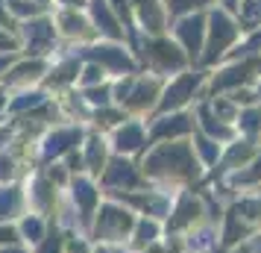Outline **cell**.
Masks as SVG:
<instances>
[{"instance_id":"cell-1","label":"cell","mask_w":261,"mask_h":253,"mask_svg":"<svg viewBox=\"0 0 261 253\" xmlns=\"http://www.w3.org/2000/svg\"><path fill=\"white\" fill-rule=\"evenodd\" d=\"M241 38V27H238V18L229 15L226 9L214 6L205 12V44H202V65H214V62L226 56L229 50L235 48V41Z\"/></svg>"},{"instance_id":"cell-2","label":"cell","mask_w":261,"mask_h":253,"mask_svg":"<svg viewBox=\"0 0 261 253\" xmlns=\"http://www.w3.org/2000/svg\"><path fill=\"white\" fill-rule=\"evenodd\" d=\"M56 36H59V33H56V24H53L50 15H38V18H30V21H21V24H18L21 48H27V53L36 56V59H41V56L53 48Z\"/></svg>"},{"instance_id":"cell-3","label":"cell","mask_w":261,"mask_h":253,"mask_svg":"<svg viewBox=\"0 0 261 253\" xmlns=\"http://www.w3.org/2000/svg\"><path fill=\"white\" fill-rule=\"evenodd\" d=\"M173 41L185 50L188 62L200 59L202 44H205V12H191L173 18Z\"/></svg>"},{"instance_id":"cell-4","label":"cell","mask_w":261,"mask_h":253,"mask_svg":"<svg viewBox=\"0 0 261 253\" xmlns=\"http://www.w3.org/2000/svg\"><path fill=\"white\" fill-rule=\"evenodd\" d=\"M144 59L153 65L155 71H182L188 65L185 50L167 36H147L144 38Z\"/></svg>"},{"instance_id":"cell-5","label":"cell","mask_w":261,"mask_h":253,"mask_svg":"<svg viewBox=\"0 0 261 253\" xmlns=\"http://www.w3.org/2000/svg\"><path fill=\"white\" fill-rule=\"evenodd\" d=\"M85 59H91L94 65H100L103 71L112 74H132L135 71V59L129 56V50L123 48L120 41H103V44H94V48L80 50Z\"/></svg>"},{"instance_id":"cell-6","label":"cell","mask_w":261,"mask_h":253,"mask_svg":"<svg viewBox=\"0 0 261 253\" xmlns=\"http://www.w3.org/2000/svg\"><path fill=\"white\" fill-rule=\"evenodd\" d=\"M53 24H56V33L65 38H76V41H91V38H100L97 36L91 18L80 9H56L50 15Z\"/></svg>"},{"instance_id":"cell-7","label":"cell","mask_w":261,"mask_h":253,"mask_svg":"<svg viewBox=\"0 0 261 253\" xmlns=\"http://www.w3.org/2000/svg\"><path fill=\"white\" fill-rule=\"evenodd\" d=\"M132 21L141 27L147 36H165L167 30V12L162 0H129Z\"/></svg>"},{"instance_id":"cell-8","label":"cell","mask_w":261,"mask_h":253,"mask_svg":"<svg viewBox=\"0 0 261 253\" xmlns=\"http://www.w3.org/2000/svg\"><path fill=\"white\" fill-rule=\"evenodd\" d=\"M88 18H91V24H94L97 36L100 38H109V41H123V24L118 21V15L112 12V6H109V0H88Z\"/></svg>"},{"instance_id":"cell-9","label":"cell","mask_w":261,"mask_h":253,"mask_svg":"<svg viewBox=\"0 0 261 253\" xmlns=\"http://www.w3.org/2000/svg\"><path fill=\"white\" fill-rule=\"evenodd\" d=\"M200 83H202V74H179L173 83H167L165 95H162V100H159L162 112L182 106V103H185V100L194 95V88H197Z\"/></svg>"},{"instance_id":"cell-10","label":"cell","mask_w":261,"mask_h":253,"mask_svg":"<svg viewBox=\"0 0 261 253\" xmlns=\"http://www.w3.org/2000/svg\"><path fill=\"white\" fill-rule=\"evenodd\" d=\"M159 88H162L159 80H132L123 103L129 109H150L155 103V97H159Z\"/></svg>"},{"instance_id":"cell-11","label":"cell","mask_w":261,"mask_h":253,"mask_svg":"<svg viewBox=\"0 0 261 253\" xmlns=\"http://www.w3.org/2000/svg\"><path fill=\"white\" fill-rule=\"evenodd\" d=\"M47 74V62L44 59H27L21 62V65H15L12 71L3 77V83H9V85H18V83H33V80H41Z\"/></svg>"},{"instance_id":"cell-12","label":"cell","mask_w":261,"mask_h":253,"mask_svg":"<svg viewBox=\"0 0 261 253\" xmlns=\"http://www.w3.org/2000/svg\"><path fill=\"white\" fill-rule=\"evenodd\" d=\"M165 3L167 21L179 18V15H191V12H208L214 9V0H162Z\"/></svg>"},{"instance_id":"cell-13","label":"cell","mask_w":261,"mask_h":253,"mask_svg":"<svg viewBox=\"0 0 261 253\" xmlns=\"http://www.w3.org/2000/svg\"><path fill=\"white\" fill-rule=\"evenodd\" d=\"M6 3V12L12 15L15 21H30V18H38V15H47V9L36 3V0H3Z\"/></svg>"},{"instance_id":"cell-14","label":"cell","mask_w":261,"mask_h":253,"mask_svg":"<svg viewBox=\"0 0 261 253\" xmlns=\"http://www.w3.org/2000/svg\"><path fill=\"white\" fill-rule=\"evenodd\" d=\"M115 145H118V150H135L138 145H144L141 124H123L115 135Z\"/></svg>"},{"instance_id":"cell-15","label":"cell","mask_w":261,"mask_h":253,"mask_svg":"<svg viewBox=\"0 0 261 253\" xmlns=\"http://www.w3.org/2000/svg\"><path fill=\"white\" fill-rule=\"evenodd\" d=\"M80 71H83V65L76 59H65L62 65H56L53 68V77H50V85H62V83H71V80H76L80 77Z\"/></svg>"},{"instance_id":"cell-16","label":"cell","mask_w":261,"mask_h":253,"mask_svg":"<svg viewBox=\"0 0 261 253\" xmlns=\"http://www.w3.org/2000/svg\"><path fill=\"white\" fill-rule=\"evenodd\" d=\"M71 142H80V130H65V133H53L47 139V156L50 153H62V150H68Z\"/></svg>"},{"instance_id":"cell-17","label":"cell","mask_w":261,"mask_h":253,"mask_svg":"<svg viewBox=\"0 0 261 253\" xmlns=\"http://www.w3.org/2000/svg\"><path fill=\"white\" fill-rule=\"evenodd\" d=\"M191 124L185 115H170V118H162L155 124V135H170V133H185Z\"/></svg>"},{"instance_id":"cell-18","label":"cell","mask_w":261,"mask_h":253,"mask_svg":"<svg viewBox=\"0 0 261 253\" xmlns=\"http://www.w3.org/2000/svg\"><path fill=\"white\" fill-rule=\"evenodd\" d=\"M103 80H106V71H103L100 65H94V62H88V65H83V74H80V83H83V88L100 85Z\"/></svg>"},{"instance_id":"cell-19","label":"cell","mask_w":261,"mask_h":253,"mask_svg":"<svg viewBox=\"0 0 261 253\" xmlns=\"http://www.w3.org/2000/svg\"><path fill=\"white\" fill-rule=\"evenodd\" d=\"M85 100L94 103V106H109V103H112V88H109L106 83L91 85V88H85Z\"/></svg>"},{"instance_id":"cell-20","label":"cell","mask_w":261,"mask_h":253,"mask_svg":"<svg viewBox=\"0 0 261 253\" xmlns=\"http://www.w3.org/2000/svg\"><path fill=\"white\" fill-rule=\"evenodd\" d=\"M235 53H241V56H249V53H261V27L249 33V38L244 41V44H238Z\"/></svg>"},{"instance_id":"cell-21","label":"cell","mask_w":261,"mask_h":253,"mask_svg":"<svg viewBox=\"0 0 261 253\" xmlns=\"http://www.w3.org/2000/svg\"><path fill=\"white\" fill-rule=\"evenodd\" d=\"M15 50H21V38H18V33H9V30L0 27V53H15Z\"/></svg>"},{"instance_id":"cell-22","label":"cell","mask_w":261,"mask_h":253,"mask_svg":"<svg viewBox=\"0 0 261 253\" xmlns=\"http://www.w3.org/2000/svg\"><path fill=\"white\" fill-rule=\"evenodd\" d=\"M38 103H44V95L41 91H27V95H21V100H12V106L9 109H27V106H38Z\"/></svg>"},{"instance_id":"cell-23","label":"cell","mask_w":261,"mask_h":253,"mask_svg":"<svg viewBox=\"0 0 261 253\" xmlns=\"http://www.w3.org/2000/svg\"><path fill=\"white\" fill-rule=\"evenodd\" d=\"M220 9H226L229 15H238V6H241V0H214Z\"/></svg>"},{"instance_id":"cell-24","label":"cell","mask_w":261,"mask_h":253,"mask_svg":"<svg viewBox=\"0 0 261 253\" xmlns=\"http://www.w3.org/2000/svg\"><path fill=\"white\" fill-rule=\"evenodd\" d=\"M9 65H12V53H0V74L9 71Z\"/></svg>"},{"instance_id":"cell-25","label":"cell","mask_w":261,"mask_h":253,"mask_svg":"<svg viewBox=\"0 0 261 253\" xmlns=\"http://www.w3.org/2000/svg\"><path fill=\"white\" fill-rule=\"evenodd\" d=\"M255 9H258V24H261V0H255Z\"/></svg>"},{"instance_id":"cell-26","label":"cell","mask_w":261,"mask_h":253,"mask_svg":"<svg viewBox=\"0 0 261 253\" xmlns=\"http://www.w3.org/2000/svg\"><path fill=\"white\" fill-rule=\"evenodd\" d=\"M3 103H6V100H3V97H0V109H3Z\"/></svg>"},{"instance_id":"cell-27","label":"cell","mask_w":261,"mask_h":253,"mask_svg":"<svg viewBox=\"0 0 261 253\" xmlns=\"http://www.w3.org/2000/svg\"><path fill=\"white\" fill-rule=\"evenodd\" d=\"M258 95H261V88H258Z\"/></svg>"}]
</instances>
